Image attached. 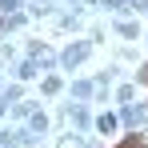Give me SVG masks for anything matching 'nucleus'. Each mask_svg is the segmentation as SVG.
<instances>
[{
  "instance_id": "f257e3e1",
  "label": "nucleus",
  "mask_w": 148,
  "mask_h": 148,
  "mask_svg": "<svg viewBox=\"0 0 148 148\" xmlns=\"http://www.w3.org/2000/svg\"><path fill=\"white\" fill-rule=\"evenodd\" d=\"M116 148H144V140H140V136H128V140H120Z\"/></svg>"
}]
</instances>
